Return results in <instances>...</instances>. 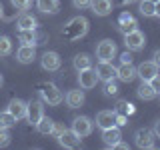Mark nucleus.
I'll use <instances>...</instances> for the list:
<instances>
[{"mask_svg": "<svg viewBox=\"0 0 160 150\" xmlns=\"http://www.w3.org/2000/svg\"><path fill=\"white\" fill-rule=\"evenodd\" d=\"M154 12H156V16H160V0L154 2Z\"/></svg>", "mask_w": 160, "mask_h": 150, "instance_id": "ea45409f", "label": "nucleus"}, {"mask_svg": "<svg viewBox=\"0 0 160 150\" xmlns=\"http://www.w3.org/2000/svg\"><path fill=\"white\" fill-rule=\"evenodd\" d=\"M10 2H12V6L18 8V10H28L32 0H10Z\"/></svg>", "mask_w": 160, "mask_h": 150, "instance_id": "2f4dec72", "label": "nucleus"}, {"mask_svg": "<svg viewBox=\"0 0 160 150\" xmlns=\"http://www.w3.org/2000/svg\"><path fill=\"white\" fill-rule=\"evenodd\" d=\"M90 8L96 16H108L112 12V0H92Z\"/></svg>", "mask_w": 160, "mask_h": 150, "instance_id": "a211bd4d", "label": "nucleus"}, {"mask_svg": "<svg viewBox=\"0 0 160 150\" xmlns=\"http://www.w3.org/2000/svg\"><path fill=\"white\" fill-rule=\"evenodd\" d=\"M96 126L102 130L116 126V112L114 110H100L96 114Z\"/></svg>", "mask_w": 160, "mask_h": 150, "instance_id": "9b49d317", "label": "nucleus"}, {"mask_svg": "<svg viewBox=\"0 0 160 150\" xmlns=\"http://www.w3.org/2000/svg\"><path fill=\"white\" fill-rule=\"evenodd\" d=\"M150 86L156 90V92H160V74H156V76L150 80Z\"/></svg>", "mask_w": 160, "mask_h": 150, "instance_id": "f704fd0d", "label": "nucleus"}, {"mask_svg": "<svg viewBox=\"0 0 160 150\" xmlns=\"http://www.w3.org/2000/svg\"><path fill=\"white\" fill-rule=\"evenodd\" d=\"M116 44H114V40H100V44L96 46V58L98 60H104V62H112V58L116 56Z\"/></svg>", "mask_w": 160, "mask_h": 150, "instance_id": "20e7f679", "label": "nucleus"}, {"mask_svg": "<svg viewBox=\"0 0 160 150\" xmlns=\"http://www.w3.org/2000/svg\"><path fill=\"white\" fill-rule=\"evenodd\" d=\"M56 138H58L60 146H64V148H78V146H80V136H78L76 132H74L72 128H70V130L64 128Z\"/></svg>", "mask_w": 160, "mask_h": 150, "instance_id": "6e6552de", "label": "nucleus"}, {"mask_svg": "<svg viewBox=\"0 0 160 150\" xmlns=\"http://www.w3.org/2000/svg\"><path fill=\"white\" fill-rule=\"evenodd\" d=\"M88 32V20L84 16H76L64 26V36L70 40H78Z\"/></svg>", "mask_w": 160, "mask_h": 150, "instance_id": "f257e3e1", "label": "nucleus"}, {"mask_svg": "<svg viewBox=\"0 0 160 150\" xmlns=\"http://www.w3.org/2000/svg\"><path fill=\"white\" fill-rule=\"evenodd\" d=\"M136 94H138V98H142V100H152L158 92H156L152 86H150V82H142V84L138 86Z\"/></svg>", "mask_w": 160, "mask_h": 150, "instance_id": "393cba45", "label": "nucleus"}, {"mask_svg": "<svg viewBox=\"0 0 160 150\" xmlns=\"http://www.w3.org/2000/svg\"><path fill=\"white\" fill-rule=\"evenodd\" d=\"M12 52V40L8 36H0V56H8Z\"/></svg>", "mask_w": 160, "mask_h": 150, "instance_id": "c85d7f7f", "label": "nucleus"}, {"mask_svg": "<svg viewBox=\"0 0 160 150\" xmlns=\"http://www.w3.org/2000/svg\"><path fill=\"white\" fill-rule=\"evenodd\" d=\"M90 2L92 0H72V4H74V8H90Z\"/></svg>", "mask_w": 160, "mask_h": 150, "instance_id": "473e14b6", "label": "nucleus"}, {"mask_svg": "<svg viewBox=\"0 0 160 150\" xmlns=\"http://www.w3.org/2000/svg\"><path fill=\"white\" fill-rule=\"evenodd\" d=\"M34 58H36V48H34V46H26V44H22V46L18 48L16 60L20 64H30V62H34Z\"/></svg>", "mask_w": 160, "mask_h": 150, "instance_id": "f3484780", "label": "nucleus"}, {"mask_svg": "<svg viewBox=\"0 0 160 150\" xmlns=\"http://www.w3.org/2000/svg\"><path fill=\"white\" fill-rule=\"evenodd\" d=\"M122 4H132V2H136V0H120Z\"/></svg>", "mask_w": 160, "mask_h": 150, "instance_id": "79ce46f5", "label": "nucleus"}, {"mask_svg": "<svg viewBox=\"0 0 160 150\" xmlns=\"http://www.w3.org/2000/svg\"><path fill=\"white\" fill-rule=\"evenodd\" d=\"M36 6L44 14H56L60 10V2L58 0H36Z\"/></svg>", "mask_w": 160, "mask_h": 150, "instance_id": "4be33fe9", "label": "nucleus"}, {"mask_svg": "<svg viewBox=\"0 0 160 150\" xmlns=\"http://www.w3.org/2000/svg\"><path fill=\"white\" fill-rule=\"evenodd\" d=\"M154 64L160 68V50H156V52H154Z\"/></svg>", "mask_w": 160, "mask_h": 150, "instance_id": "58836bf2", "label": "nucleus"}, {"mask_svg": "<svg viewBox=\"0 0 160 150\" xmlns=\"http://www.w3.org/2000/svg\"><path fill=\"white\" fill-rule=\"evenodd\" d=\"M42 116H44V106H42V102H38V100L28 102V106H26V118H28V122H30V124H36Z\"/></svg>", "mask_w": 160, "mask_h": 150, "instance_id": "ddd939ff", "label": "nucleus"}, {"mask_svg": "<svg viewBox=\"0 0 160 150\" xmlns=\"http://www.w3.org/2000/svg\"><path fill=\"white\" fill-rule=\"evenodd\" d=\"M96 82H98V76H96V72H94L92 68H86V70H80V72H78V84H80L82 90L94 88Z\"/></svg>", "mask_w": 160, "mask_h": 150, "instance_id": "1a4fd4ad", "label": "nucleus"}, {"mask_svg": "<svg viewBox=\"0 0 160 150\" xmlns=\"http://www.w3.org/2000/svg\"><path fill=\"white\" fill-rule=\"evenodd\" d=\"M96 76L98 80H104V82H110V80L116 78V68L112 66V62H104V60H100L98 66H96Z\"/></svg>", "mask_w": 160, "mask_h": 150, "instance_id": "9d476101", "label": "nucleus"}, {"mask_svg": "<svg viewBox=\"0 0 160 150\" xmlns=\"http://www.w3.org/2000/svg\"><path fill=\"white\" fill-rule=\"evenodd\" d=\"M4 16V12H2V4H0V18H2Z\"/></svg>", "mask_w": 160, "mask_h": 150, "instance_id": "37998d69", "label": "nucleus"}, {"mask_svg": "<svg viewBox=\"0 0 160 150\" xmlns=\"http://www.w3.org/2000/svg\"><path fill=\"white\" fill-rule=\"evenodd\" d=\"M40 96H42L44 102H48L50 106H58L60 102L64 100V94L60 92V90L54 86V84H42V88H40Z\"/></svg>", "mask_w": 160, "mask_h": 150, "instance_id": "f03ea898", "label": "nucleus"}, {"mask_svg": "<svg viewBox=\"0 0 160 150\" xmlns=\"http://www.w3.org/2000/svg\"><path fill=\"white\" fill-rule=\"evenodd\" d=\"M16 122H18V120L14 118L8 110H6V112H0V128H12Z\"/></svg>", "mask_w": 160, "mask_h": 150, "instance_id": "cd10ccee", "label": "nucleus"}, {"mask_svg": "<svg viewBox=\"0 0 160 150\" xmlns=\"http://www.w3.org/2000/svg\"><path fill=\"white\" fill-rule=\"evenodd\" d=\"M2 84H4V78H2V74H0V86H2Z\"/></svg>", "mask_w": 160, "mask_h": 150, "instance_id": "c03bdc74", "label": "nucleus"}, {"mask_svg": "<svg viewBox=\"0 0 160 150\" xmlns=\"http://www.w3.org/2000/svg\"><path fill=\"white\" fill-rule=\"evenodd\" d=\"M120 138H122V132L118 130V126H112V128L102 130V140H104V144H106L108 148H114L120 142Z\"/></svg>", "mask_w": 160, "mask_h": 150, "instance_id": "2eb2a0df", "label": "nucleus"}, {"mask_svg": "<svg viewBox=\"0 0 160 150\" xmlns=\"http://www.w3.org/2000/svg\"><path fill=\"white\" fill-rule=\"evenodd\" d=\"M66 104L70 108H80L84 104V90H70L66 94Z\"/></svg>", "mask_w": 160, "mask_h": 150, "instance_id": "aec40b11", "label": "nucleus"}, {"mask_svg": "<svg viewBox=\"0 0 160 150\" xmlns=\"http://www.w3.org/2000/svg\"><path fill=\"white\" fill-rule=\"evenodd\" d=\"M34 126H36V130H38L40 134H52L54 120H52V118H48V116H42L36 124H34Z\"/></svg>", "mask_w": 160, "mask_h": 150, "instance_id": "a878e982", "label": "nucleus"}, {"mask_svg": "<svg viewBox=\"0 0 160 150\" xmlns=\"http://www.w3.org/2000/svg\"><path fill=\"white\" fill-rule=\"evenodd\" d=\"M116 78H120L122 82H132L134 78H136V68L132 66V62L130 64H120L116 68Z\"/></svg>", "mask_w": 160, "mask_h": 150, "instance_id": "6ab92c4d", "label": "nucleus"}, {"mask_svg": "<svg viewBox=\"0 0 160 150\" xmlns=\"http://www.w3.org/2000/svg\"><path fill=\"white\" fill-rule=\"evenodd\" d=\"M40 64H42L44 70H48V72H54V70L60 68L62 60H60V54H58V52H44L42 58H40Z\"/></svg>", "mask_w": 160, "mask_h": 150, "instance_id": "f8f14e48", "label": "nucleus"}, {"mask_svg": "<svg viewBox=\"0 0 160 150\" xmlns=\"http://www.w3.org/2000/svg\"><path fill=\"white\" fill-rule=\"evenodd\" d=\"M144 44H146V36H144L138 28L132 30V32H128V34H124V46H126L130 52H140V50L144 48Z\"/></svg>", "mask_w": 160, "mask_h": 150, "instance_id": "7ed1b4c3", "label": "nucleus"}, {"mask_svg": "<svg viewBox=\"0 0 160 150\" xmlns=\"http://www.w3.org/2000/svg\"><path fill=\"white\" fill-rule=\"evenodd\" d=\"M114 112H116V114H124V116H126V114H132L134 112V108H132V104H130V102H126V100H120V102L116 104V110H114Z\"/></svg>", "mask_w": 160, "mask_h": 150, "instance_id": "c756f323", "label": "nucleus"}, {"mask_svg": "<svg viewBox=\"0 0 160 150\" xmlns=\"http://www.w3.org/2000/svg\"><path fill=\"white\" fill-rule=\"evenodd\" d=\"M152 132H154V136H156V138H160V120H156V122H154Z\"/></svg>", "mask_w": 160, "mask_h": 150, "instance_id": "4c0bfd02", "label": "nucleus"}, {"mask_svg": "<svg viewBox=\"0 0 160 150\" xmlns=\"http://www.w3.org/2000/svg\"><path fill=\"white\" fill-rule=\"evenodd\" d=\"M18 28L20 30H36L38 26V22H36V18L32 16V14H22V16L18 18Z\"/></svg>", "mask_w": 160, "mask_h": 150, "instance_id": "b1692460", "label": "nucleus"}, {"mask_svg": "<svg viewBox=\"0 0 160 150\" xmlns=\"http://www.w3.org/2000/svg\"><path fill=\"white\" fill-rule=\"evenodd\" d=\"M114 148H122V150H128V144H124V142H118Z\"/></svg>", "mask_w": 160, "mask_h": 150, "instance_id": "a19ab883", "label": "nucleus"}, {"mask_svg": "<svg viewBox=\"0 0 160 150\" xmlns=\"http://www.w3.org/2000/svg\"><path fill=\"white\" fill-rule=\"evenodd\" d=\"M158 72H160V68L154 64V60H146V62L138 64V68H136V76L142 80V82H150Z\"/></svg>", "mask_w": 160, "mask_h": 150, "instance_id": "39448f33", "label": "nucleus"}, {"mask_svg": "<svg viewBox=\"0 0 160 150\" xmlns=\"http://www.w3.org/2000/svg\"><path fill=\"white\" fill-rule=\"evenodd\" d=\"M116 92H118V86H116V84H114L112 80H110V82H106V94H108V96H114Z\"/></svg>", "mask_w": 160, "mask_h": 150, "instance_id": "72a5a7b5", "label": "nucleus"}, {"mask_svg": "<svg viewBox=\"0 0 160 150\" xmlns=\"http://www.w3.org/2000/svg\"><path fill=\"white\" fill-rule=\"evenodd\" d=\"M62 130H64L62 124H56V122H54V128H52V134H54V136H58V134L62 132Z\"/></svg>", "mask_w": 160, "mask_h": 150, "instance_id": "e433bc0d", "label": "nucleus"}, {"mask_svg": "<svg viewBox=\"0 0 160 150\" xmlns=\"http://www.w3.org/2000/svg\"><path fill=\"white\" fill-rule=\"evenodd\" d=\"M136 26H138V22L134 20L132 14H128V12L120 14V18H118V30L122 34H128V32H132V30H136Z\"/></svg>", "mask_w": 160, "mask_h": 150, "instance_id": "4468645a", "label": "nucleus"}, {"mask_svg": "<svg viewBox=\"0 0 160 150\" xmlns=\"http://www.w3.org/2000/svg\"><path fill=\"white\" fill-rule=\"evenodd\" d=\"M154 140H156V136L148 128H140L134 134V142H136L138 148H154Z\"/></svg>", "mask_w": 160, "mask_h": 150, "instance_id": "423d86ee", "label": "nucleus"}, {"mask_svg": "<svg viewBox=\"0 0 160 150\" xmlns=\"http://www.w3.org/2000/svg\"><path fill=\"white\" fill-rule=\"evenodd\" d=\"M140 14L142 16H156V12H154V2H150V0H140Z\"/></svg>", "mask_w": 160, "mask_h": 150, "instance_id": "bb28decb", "label": "nucleus"}, {"mask_svg": "<svg viewBox=\"0 0 160 150\" xmlns=\"http://www.w3.org/2000/svg\"><path fill=\"white\" fill-rule=\"evenodd\" d=\"M26 106L28 104L24 102V100H20V98H12L10 100V104H8V112L12 114L16 120L20 118H26Z\"/></svg>", "mask_w": 160, "mask_h": 150, "instance_id": "dca6fc26", "label": "nucleus"}, {"mask_svg": "<svg viewBox=\"0 0 160 150\" xmlns=\"http://www.w3.org/2000/svg\"><path fill=\"white\" fill-rule=\"evenodd\" d=\"M120 62H122V64H130V62H132V56H130V52H124L122 56H120Z\"/></svg>", "mask_w": 160, "mask_h": 150, "instance_id": "c9c22d12", "label": "nucleus"}, {"mask_svg": "<svg viewBox=\"0 0 160 150\" xmlns=\"http://www.w3.org/2000/svg\"><path fill=\"white\" fill-rule=\"evenodd\" d=\"M92 128H94V122L88 116H78V118H74V122H72V130L80 138L88 136V134L92 132Z\"/></svg>", "mask_w": 160, "mask_h": 150, "instance_id": "0eeeda50", "label": "nucleus"}, {"mask_svg": "<svg viewBox=\"0 0 160 150\" xmlns=\"http://www.w3.org/2000/svg\"><path fill=\"white\" fill-rule=\"evenodd\" d=\"M74 68L78 70H86V68H92V58L88 56L86 52H80V54H76V56H74Z\"/></svg>", "mask_w": 160, "mask_h": 150, "instance_id": "5701e85b", "label": "nucleus"}, {"mask_svg": "<svg viewBox=\"0 0 160 150\" xmlns=\"http://www.w3.org/2000/svg\"><path fill=\"white\" fill-rule=\"evenodd\" d=\"M150 2H158V0H150Z\"/></svg>", "mask_w": 160, "mask_h": 150, "instance_id": "a18cd8bd", "label": "nucleus"}, {"mask_svg": "<svg viewBox=\"0 0 160 150\" xmlns=\"http://www.w3.org/2000/svg\"><path fill=\"white\" fill-rule=\"evenodd\" d=\"M18 40L22 44H26V46H36V44H40L38 42L40 36L36 34V30H20V32H18Z\"/></svg>", "mask_w": 160, "mask_h": 150, "instance_id": "412c9836", "label": "nucleus"}, {"mask_svg": "<svg viewBox=\"0 0 160 150\" xmlns=\"http://www.w3.org/2000/svg\"><path fill=\"white\" fill-rule=\"evenodd\" d=\"M10 140H12V136H10L8 128H0V148L8 146V144H10Z\"/></svg>", "mask_w": 160, "mask_h": 150, "instance_id": "7c9ffc66", "label": "nucleus"}]
</instances>
